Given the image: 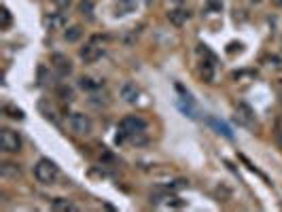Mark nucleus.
<instances>
[{
    "label": "nucleus",
    "mask_w": 282,
    "mask_h": 212,
    "mask_svg": "<svg viewBox=\"0 0 282 212\" xmlns=\"http://www.w3.org/2000/svg\"><path fill=\"white\" fill-rule=\"evenodd\" d=\"M146 130V123H144V119H140L136 115H130V117H125L121 119V123H119V136H117V142L119 140H125V138H136L138 134H142Z\"/></svg>",
    "instance_id": "obj_1"
},
{
    "label": "nucleus",
    "mask_w": 282,
    "mask_h": 212,
    "mask_svg": "<svg viewBox=\"0 0 282 212\" xmlns=\"http://www.w3.org/2000/svg\"><path fill=\"white\" fill-rule=\"evenodd\" d=\"M34 176H36V180L43 182V185H53L60 176V168L55 166V161H51V159H38V164L34 166Z\"/></svg>",
    "instance_id": "obj_2"
},
{
    "label": "nucleus",
    "mask_w": 282,
    "mask_h": 212,
    "mask_svg": "<svg viewBox=\"0 0 282 212\" xmlns=\"http://www.w3.org/2000/svg\"><path fill=\"white\" fill-rule=\"evenodd\" d=\"M102 53H104V47H102V42H100V36H94L85 47L79 51L81 55V60L85 62V64H94L102 58Z\"/></svg>",
    "instance_id": "obj_3"
},
{
    "label": "nucleus",
    "mask_w": 282,
    "mask_h": 212,
    "mask_svg": "<svg viewBox=\"0 0 282 212\" xmlns=\"http://www.w3.org/2000/svg\"><path fill=\"white\" fill-rule=\"evenodd\" d=\"M68 125L76 136H89L91 134V119L87 115H83V112H72L68 119Z\"/></svg>",
    "instance_id": "obj_4"
},
{
    "label": "nucleus",
    "mask_w": 282,
    "mask_h": 212,
    "mask_svg": "<svg viewBox=\"0 0 282 212\" xmlns=\"http://www.w3.org/2000/svg\"><path fill=\"white\" fill-rule=\"evenodd\" d=\"M0 146L4 153H19L22 151V138L13 130H2L0 132Z\"/></svg>",
    "instance_id": "obj_5"
},
{
    "label": "nucleus",
    "mask_w": 282,
    "mask_h": 212,
    "mask_svg": "<svg viewBox=\"0 0 282 212\" xmlns=\"http://www.w3.org/2000/svg\"><path fill=\"white\" fill-rule=\"evenodd\" d=\"M51 66L58 70L62 76H66V74L72 72V64H70V60L66 58V55H62V53H53L51 55Z\"/></svg>",
    "instance_id": "obj_6"
},
{
    "label": "nucleus",
    "mask_w": 282,
    "mask_h": 212,
    "mask_svg": "<svg viewBox=\"0 0 282 212\" xmlns=\"http://www.w3.org/2000/svg\"><path fill=\"white\" fill-rule=\"evenodd\" d=\"M236 121L240 125H246V127L252 125V121H255V115H252L250 106H246V104H238L236 106Z\"/></svg>",
    "instance_id": "obj_7"
},
{
    "label": "nucleus",
    "mask_w": 282,
    "mask_h": 212,
    "mask_svg": "<svg viewBox=\"0 0 282 212\" xmlns=\"http://www.w3.org/2000/svg\"><path fill=\"white\" fill-rule=\"evenodd\" d=\"M189 17H191V11H189V9H182V6H178V9H172L170 13H168V19H170V24L178 26V28L185 26Z\"/></svg>",
    "instance_id": "obj_8"
},
{
    "label": "nucleus",
    "mask_w": 282,
    "mask_h": 212,
    "mask_svg": "<svg viewBox=\"0 0 282 212\" xmlns=\"http://www.w3.org/2000/svg\"><path fill=\"white\" fill-rule=\"evenodd\" d=\"M45 24L51 30H62L68 24V17H66V13H51V15L45 17Z\"/></svg>",
    "instance_id": "obj_9"
},
{
    "label": "nucleus",
    "mask_w": 282,
    "mask_h": 212,
    "mask_svg": "<svg viewBox=\"0 0 282 212\" xmlns=\"http://www.w3.org/2000/svg\"><path fill=\"white\" fill-rule=\"evenodd\" d=\"M138 96H140V91H138V87L134 83H125L123 87H121V98L128 104H136L138 102Z\"/></svg>",
    "instance_id": "obj_10"
},
{
    "label": "nucleus",
    "mask_w": 282,
    "mask_h": 212,
    "mask_svg": "<svg viewBox=\"0 0 282 212\" xmlns=\"http://www.w3.org/2000/svg\"><path fill=\"white\" fill-rule=\"evenodd\" d=\"M202 76L206 83H212V79H214V58L212 55L202 62Z\"/></svg>",
    "instance_id": "obj_11"
},
{
    "label": "nucleus",
    "mask_w": 282,
    "mask_h": 212,
    "mask_svg": "<svg viewBox=\"0 0 282 212\" xmlns=\"http://www.w3.org/2000/svg\"><path fill=\"white\" fill-rule=\"evenodd\" d=\"M134 9H136V0H119L115 11L117 15H128V13H132Z\"/></svg>",
    "instance_id": "obj_12"
},
{
    "label": "nucleus",
    "mask_w": 282,
    "mask_h": 212,
    "mask_svg": "<svg viewBox=\"0 0 282 212\" xmlns=\"http://www.w3.org/2000/svg\"><path fill=\"white\" fill-rule=\"evenodd\" d=\"M102 83L100 79H91V76H83V79L79 81V85L83 89H87V91H96V89H100L102 87Z\"/></svg>",
    "instance_id": "obj_13"
},
{
    "label": "nucleus",
    "mask_w": 282,
    "mask_h": 212,
    "mask_svg": "<svg viewBox=\"0 0 282 212\" xmlns=\"http://www.w3.org/2000/svg\"><path fill=\"white\" fill-rule=\"evenodd\" d=\"M11 24H13L11 11L6 9V6H2V9H0V30H9Z\"/></svg>",
    "instance_id": "obj_14"
},
{
    "label": "nucleus",
    "mask_w": 282,
    "mask_h": 212,
    "mask_svg": "<svg viewBox=\"0 0 282 212\" xmlns=\"http://www.w3.org/2000/svg\"><path fill=\"white\" fill-rule=\"evenodd\" d=\"M208 123L212 125V127H216V132L218 134H223V136H227V138H234V134H231V130L225 123H221V121H216L214 117H208Z\"/></svg>",
    "instance_id": "obj_15"
},
{
    "label": "nucleus",
    "mask_w": 282,
    "mask_h": 212,
    "mask_svg": "<svg viewBox=\"0 0 282 212\" xmlns=\"http://www.w3.org/2000/svg\"><path fill=\"white\" fill-rule=\"evenodd\" d=\"M79 11H81L83 17L94 19V2H91V0H81V2H79Z\"/></svg>",
    "instance_id": "obj_16"
},
{
    "label": "nucleus",
    "mask_w": 282,
    "mask_h": 212,
    "mask_svg": "<svg viewBox=\"0 0 282 212\" xmlns=\"http://www.w3.org/2000/svg\"><path fill=\"white\" fill-rule=\"evenodd\" d=\"M83 36V28L81 26H72L70 30H66V34H64V38L68 40V42H76Z\"/></svg>",
    "instance_id": "obj_17"
},
{
    "label": "nucleus",
    "mask_w": 282,
    "mask_h": 212,
    "mask_svg": "<svg viewBox=\"0 0 282 212\" xmlns=\"http://www.w3.org/2000/svg\"><path fill=\"white\" fill-rule=\"evenodd\" d=\"M4 112H9V117H13V119H24V110L22 108H15L13 104H6L4 106Z\"/></svg>",
    "instance_id": "obj_18"
},
{
    "label": "nucleus",
    "mask_w": 282,
    "mask_h": 212,
    "mask_svg": "<svg viewBox=\"0 0 282 212\" xmlns=\"http://www.w3.org/2000/svg\"><path fill=\"white\" fill-rule=\"evenodd\" d=\"M51 208L53 210H74V206L70 204L68 200H55L53 204H51Z\"/></svg>",
    "instance_id": "obj_19"
},
{
    "label": "nucleus",
    "mask_w": 282,
    "mask_h": 212,
    "mask_svg": "<svg viewBox=\"0 0 282 212\" xmlns=\"http://www.w3.org/2000/svg\"><path fill=\"white\" fill-rule=\"evenodd\" d=\"M51 2L58 6L60 11H64V9H68V6H70V2H72V0H51Z\"/></svg>",
    "instance_id": "obj_20"
},
{
    "label": "nucleus",
    "mask_w": 282,
    "mask_h": 212,
    "mask_svg": "<svg viewBox=\"0 0 282 212\" xmlns=\"http://www.w3.org/2000/svg\"><path fill=\"white\" fill-rule=\"evenodd\" d=\"M208 2H210V6H212V9H221L223 0H208Z\"/></svg>",
    "instance_id": "obj_21"
},
{
    "label": "nucleus",
    "mask_w": 282,
    "mask_h": 212,
    "mask_svg": "<svg viewBox=\"0 0 282 212\" xmlns=\"http://www.w3.org/2000/svg\"><path fill=\"white\" fill-rule=\"evenodd\" d=\"M274 4H276V6H282V0H274Z\"/></svg>",
    "instance_id": "obj_22"
},
{
    "label": "nucleus",
    "mask_w": 282,
    "mask_h": 212,
    "mask_svg": "<svg viewBox=\"0 0 282 212\" xmlns=\"http://www.w3.org/2000/svg\"><path fill=\"white\" fill-rule=\"evenodd\" d=\"M174 2H180V0H174Z\"/></svg>",
    "instance_id": "obj_23"
}]
</instances>
